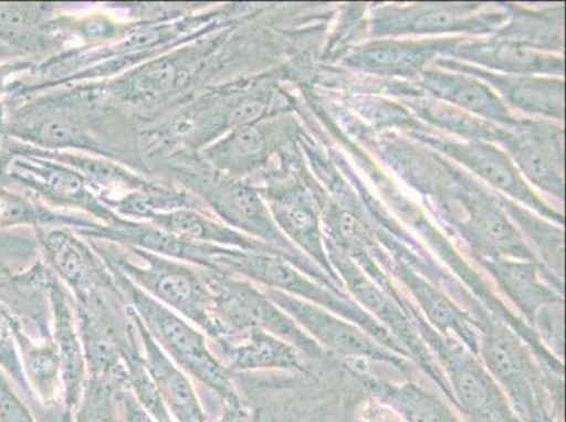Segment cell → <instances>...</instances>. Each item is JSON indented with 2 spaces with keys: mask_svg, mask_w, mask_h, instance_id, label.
<instances>
[{
  "mask_svg": "<svg viewBox=\"0 0 566 422\" xmlns=\"http://www.w3.org/2000/svg\"><path fill=\"white\" fill-rule=\"evenodd\" d=\"M0 136L49 151L109 159L151 179L133 116L103 99L92 84L0 101Z\"/></svg>",
  "mask_w": 566,
  "mask_h": 422,
  "instance_id": "obj_1",
  "label": "cell"
},
{
  "mask_svg": "<svg viewBox=\"0 0 566 422\" xmlns=\"http://www.w3.org/2000/svg\"><path fill=\"white\" fill-rule=\"evenodd\" d=\"M86 240L106 264L115 266L156 300L195 324L216 341L226 337L224 328L213 316L203 267L166 259L136 246Z\"/></svg>",
  "mask_w": 566,
  "mask_h": 422,
  "instance_id": "obj_2",
  "label": "cell"
},
{
  "mask_svg": "<svg viewBox=\"0 0 566 422\" xmlns=\"http://www.w3.org/2000/svg\"><path fill=\"white\" fill-rule=\"evenodd\" d=\"M111 267L118 291L158 347L182 372L218 394L228 405H241L230 370L210 351L206 337L178 313L156 300L115 266Z\"/></svg>",
  "mask_w": 566,
  "mask_h": 422,
  "instance_id": "obj_3",
  "label": "cell"
},
{
  "mask_svg": "<svg viewBox=\"0 0 566 422\" xmlns=\"http://www.w3.org/2000/svg\"><path fill=\"white\" fill-rule=\"evenodd\" d=\"M205 279L212 298L213 316L224 328L226 337L260 329L292 345L297 352L307 357H323L321 345L250 282L209 270H205Z\"/></svg>",
  "mask_w": 566,
  "mask_h": 422,
  "instance_id": "obj_4",
  "label": "cell"
},
{
  "mask_svg": "<svg viewBox=\"0 0 566 422\" xmlns=\"http://www.w3.org/2000/svg\"><path fill=\"white\" fill-rule=\"evenodd\" d=\"M421 339L441 365L450 384L452 403L468 416L471 422H522L509 404L506 395L499 388L495 379L483 367L480 357L457 341L455 338L442 336L437 329L413 318Z\"/></svg>",
  "mask_w": 566,
  "mask_h": 422,
  "instance_id": "obj_5",
  "label": "cell"
},
{
  "mask_svg": "<svg viewBox=\"0 0 566 422\" xmlns=\"http://www.w3.org/2000/svg\"><path fill=\"white\" fill-rule=\"evenodd\" d=\"M212 271L243 276L245 279L266 286V289L302 298V300L357 324L358 327H367L369 324V316L361 307L347 300L346 297L334 295L332 291L323 289L316 283L308 281L280 255L224 249L218 256H214Z\"/></svg>",
  "mask_w": 566,
  "mask_h": 422,
  "instance_id": "obj_6",
  "label": "cell"
},
{
  "mask_svg": "<svg viewBox=\"0 0 566 422\" xmlns=\"http://www.w3.org/2000/svg\"><path fill=\"white\" fill-rule=\"evenodd\" d=\"M480 359L520 421L554 422L545 407L539 370L518 337L507 328L485 329L480 338Z\"/></svg>",
  "mask_w": 566,
  "mask_h": 422,
  "instance_id": "obj_7",
  "label": "cell"
},
{
  "mask_svg": "<svg viewBox=\"0 0 566 422\" xmlns=\"http://www.w3.org/2000/svg\"><path fill=\"white\" fill-rule=\"evenodd\" d=\"M14 189L34 196L49 208L91 215L102 224L123 220L97 199L94 190L75 169L50 159L19 156L10 168Z\"/></svg>",
  "mask_w": 566,
  "mask_h": 422,
  "instance_id": "obj_8",
  "label": "cell"
},
{
  "mask_svg": "<svg viewBox=\"0 0 566 422\" xmlns=\"http://www.w3.org/2000/svg\"><path fill=\"white\" fill-rule=\"evenodd\" d=\"M265 295L300 324L323 349L342 357L374 360L398 369H408V359L384 347L357 324L283 292L266 289Z\"/></svg>",
  "mask_w": 566,
  "mask_h": 422,
  "instance_id": "obj_9",
  "label": "cell"
},
{
  "mask_svg": "<svg viewBox=\"0 0 566 422\" xmlns=\"http://www.w3.org/2000/svg\"><path fill=\"white\" fill-rule=\"evenodd\" d=\"M75 23L56 3H0V43L25 59L41 61L70 49Z\"/></svg>",
  "mask_w": 566,
  "mask_h": 422,
  "instance_id": "obj_10",
  "label": "cell"
},
{
  "mask_svg": "<svg viewBox=\"0 0 566 422\" xmlns=\"http://www.w3.org/2000/svg\"><path fill=\"white\" fill-rule=\"evenodd\" d=\"M293 136V122L268 117L250 126L235 128L218 141L200 149L199 156L210 167L229 177L250 179L266 167L272 156Z\"/></svg>",
  "mask_w": 566,
  "mask_h": 422,
  "instance_id": "obj_11",
  "label": "cell"
},
{
  "mask_svg": "<svg viewBox=\"0 0 566 422\" xmlns=\"http://www.w3.org/2000/svg\"><path fill=\"white\" fill-rule=\"evenodd\" d=\"M41 260L74 293L117 287L111 267L92 249L90 241L69 228L34 229Z\"/></svg>",
  "mask_w": 566,
  "mask_h": 422,
  "instance_id": "obj_12",
  "label": "cell"
},
{
  "mask_svg": "<svg viewBox=\"0 0 566 422\" xmlns=\"http://www.w3.org/2000/svg\"><path fill=\"white\" fill-rule=\"evenodd\" d=\"M74 231L84 239L136 246V249L153 252V254L166 256V259L187 262V264L209 271L213 270L214 256H218L226 249V246L198 243V241L168 233V231L151 223L126 219L113 225L96 223L92 228Z\"/></svg>",
  "mask_w": 566,
  "mask_h": 422,
  "instance_id": "obj_13",
  "label": "cell"
},
{
  "mask_svg": "<svg viewBox=\"0 0 566 422\" xmlns=\"http://www.w3.org/2000/svg\"><path fill=\"white\" fill-rule=\"evenodd\" d=\"M53 272V271H51ZM50 303L53 314L54 344L61 363V380L69 410L78 409L86 386V360L76 324L75 307L63 282L50 277Z\"/></svg>",
  "mask_w": 566,
  "mask_h": 422,
  "instance_id": "obj_14",
  "label": "cell"
},
{
  "mask_svg": "<svg viewBox=\"0 0 566 422\" xmlns=\"http://www.w3.org/2000/svg\"><path fill=\"white\" fill-rule=\"evenodd\" d=\"M128 313H130L134 327L140 337L148 373L151 374L169 414L175 416L177 422H206L202 404H200L197 391L187 373L182 372L158 347L130 307H128Z\"/></svg>",
  "mask_w": 566,
  "mask_h": 422,
  "instance_id": "obj_15",
  "label": "cell"
},
{
  "mask_svg": "<svg viewBox=\"0 0 566 422\" xmlns=\"http://www.w3.org/2000/svg\"><path fill=\"white\" fill-rule=\"evenodd\" d=\"M226 368L230 372L245 370H303L300 352L292 345L271 334L250 329L237 336L218 339Z\"/></svg>",
  "mask_w": 566,
  "mask_h": 422,
  "instance_id": "obj_16",
  "label": "cell"
},
{
  "mask_svg": "<svg viewBox=\"0 0 566 422\" xmlns=\"http://www.w3.org/2000/svg\"><path fill=\"white\" fill-rule=\"evenodd\" d=\"M148 223L157 225V228L166 230L168 233L198 241V243L280 255L275 250H272L271 246L229 228V225L213 218L212 214L203 213V211L199 210L182 209L171 211V213L157 215V218L148 221Z\"/></svg>",
  "mask_w": 566,
  "mask_h": 422,
  "instance_id": "obj_17",
  "label": "cell"
},
{
  "mask_svg": "<svg viewBox=\"0 0 566 422\" xmlns=\"http://www.w3.org/2000/svg\"><path fill=\"white\" fill-rule=\"evenodd\" d=\"M449 154L470 168L472 172L480 175L492 187L537 210L544 209L543 204L535 199L532 190L523 182L518 169L514 167L506 154L499 151L497 148L482 141H470L451 144Z\"/></svg>",
  "mask_w": 566,
  "mask_h": 422,
  "instance_id": "obj_18",
  "label": "cell"
},
{
  "mask_svg": "<svg viewBox=\"0 0 566 422\" xmlns=\"http://www.w3.org/2000/svg\"><path fill=\"white\" fill-rule=\"evenodd\" d=\"M101 221L82 213L49 208L34 196L0 189V230L69 228L87 229Z\"/></svg>",
  "mask_w": 566,
  "mask_h": 422,
  "instance_id": "obj_19",
  "label": "cell"
},
{
  "mask_svg": "<svg viewBox=\"0 0 566 422\" xmlns=\"http://www.w3.org/2000/svg\"><path fill=\"white\" fill-rule=\"evenodd\" d=\"M375 398L398 413L405 422H462L444 401L415 383L394 384L361 376Z\"/></svg>",
  "mask_w": 566,
  "mask_h": 422,
  "instance_id": "obj_20",
  "label": "cell"
},
{
  "mask_svg": "<svg viewBox=\"0 0 566 422\" xmlns=\"http://www.w3.org/2000/svg\"><path fill=\"white\" fill-rule=\"evenodd\" d=\"M488 271L520 312L534 321L544 306L558 302L554 293L538 279L537 267L530 262H514L502 259L485 261Z\"/></svg>",
  "mask_w": 566,
  "mask_h": 422,
  "instance_id": "obj_21",
  "label": "cell"
},
{
  "mask_svg": "<svg viewBox=\"0 0 566 422\" xmlns=\"http://www.w3.org/2000/svg\"><path fill=\"white\" fill-rule=\"evenodd\" d=\"M426 85L441 99L449 101L452 105L475 113L488 120H511L502 101L486 85L470 76L429 72L426 75Z\"/></svg>",
  "mask_w": 566,
  "mask_h": 422,
  "instance_id": "obj_22",
  "label": "cell"
},
{
  "mask_svg": "<svg viewBox=\"0 0 566 422\" xmlns=\"http://www.w3.org/2000/svg\"><path fill=\"white\" fill-rule=\"evenodd\" d=\"M9 317L14 337H17L24 374L28 378L30 389H32L35 399L48 405L54 404L56 394L63 386L60 357L55 344L53 341L48 345L33 342V339L28 336L19 321L14 320L10 314Z\"/></svg>",
  "mask_w": 566,
  "mask_h": 422,
  "instance_id": "obj_23",
  "label": "cell"
},
{
  "mask_svg": "<svg viewBox=\"0 0 566 422\" xmlns=\"http://www.w3.org/2000/svg\"><path fill=\"white\" fill-rule=\"evenodd\" d=\"M473 233L486 251L495 252L497 256L517 261L533 260L532 252L520 240L516 230L491 204L480 203L473 209Z\"/></svg>",
  "mask_w": 566,
  "mask_h": 422,
  "instance_id": "obj_24",
  "label": "cell"
},
{
  "mask_svg": "<svg viewBox=\"0 0 566 422\" xmlns=\"http://www.w3.org/2000/svg\"><path fill=\"white\" fill-rule=\"evenodd\" d=\"M495 86L501 87L518 109L545 116H563L564 86L560 82L499 78Z\"/></svg>",
  "mask_w": 566,
  "mask_h": 422,
  "instance_id": "obj_25",
  "label": "cell"
},
{
  "mask_svg": "<svg viewBox=\"0 0 566 422\" xmlns=\"http://www.w3.org/2000/svg\"><path fill=\"white\" fill-rule=\"evenodd\" d=\"M470 22L471 17L467 9L431 7L386 18L380 25L382 28L380 32L385 34L441 33L468 28Z\"/></svg>",
  "mask_w": 566,
  "mask_h": 422,
  "instance_id": "obj_26",
  "label": "cell"
},
{
  "mask_svg": "<svg viewBox=\"0 0 566 422\" xmlns=\"http://www.w3.org/2000/svg\"><path fill=\"white\" fill-rule=\"evenodd\" d=\"M434 50L429 45L399 43V41H375L365 45L353 56L354 64L374 71H399L419 65Z\"/></svg>",
  "mask_w": 566,
  "mask_h": 422,
  "instance_id": "obj_27",
  "label": "cell"
},
{
  "mask_svg": "<svg viewBox=\"0 0 566 422\" xmlns=\"http://www.w3.org/2000/svg\"><path fill=\"white\" fill-rule=\"evenodd\" d=\"M136 338L127 345L123 360H125L126 383L133 391L134 398L156 422H174L171 414L158 393L156 383L148 373L144 355L138 351Z\"/></svg>",
  "mask_w": 566,
  "mask_h": 422,
  "instance_id": "obj_28",
  "label": "cell"
},
{
  "mask_svg": "<svg viewBox=\"0 0 566 422\" xmlns=\"http://www.w3.org/2000/svg\"><path fill=\"white\" fill-rule=\"evenodd\" d=\"M509 148L514 159L524 173L539 188L548 192L563 196V178L551 161L548 152H545L538 141L533 138H513Z\"/></svg>",
  "mask_w": 566,
  "mask_h": 422,
  "instance_id": "obj_29",
  "label": "cell"
},
{
  "mask_svg": "<svg viewBox=\"0 0 566 422\" xmlns=\"http://www.w3.org/2000/svg\"><path fill=\"white\" fill-rule=\"evenodd\" d=\"M41 260L34 229L0 230V279L22 274Z\"/></svg>",
  "mask_w": 566,
  "mask_h": 422,
  "instance_id": "obj_30",
  "label": "cell"
},
{
  "mask_svg": "<svg viewBox=\"0 0 566 422\" xmlns=\"http://www.w3.org/2000/svg\"><path fill=\"white\" fill-rule=\"evenodd\" d=\"M75 422H117V403L111 379L92 376L85 386Z\"/></svg>",
  "mask_w": 566,
  "mask_h": 422,
  "instance_id": "obj_31",
  "label": "cell"
},
{
  "mask_svg": "<svg viewBox=\"0 0 566 422\" xmlns=\"http://www.w3.org/2000/svg\"><path fill=\"white\" fill-rule=\"evenodd\" d=\"M0 369L22 391L25 399L33 403L35 395L30 389L28 378L24 374L22 357H20L12 323H10L9 314L2 306H0Z\"/></svg>",
  "mask_w": 566,
  "mask_h": 422,
  "instance_id": "obj_32",
  "label": "cell"
},
{
  "mask_svg": "<svg viewBox=\"0 0 566 422\" xmlns=\"http://www.w3.org/2000/svg\"><path fill=\"white\" fill-rule=\"evenodd\" d=\"M0 422H38L14 390L12 380L0 369Z\"/></svg>",
  "mask_w": 566,
  "mask_h": 422,
  "instance_id": "obj_33",
  "label": "cell"
},
{
  "mask_svg": "<svg viewBox=\"0 0 566 422\" xmlns=\"http://www.w3.org/2000/svg\"><path fill=\"white\" fill-rule=\"evenodd\" d=\"M38 60L20 59L0 63V101L12 94L14 85L34 70Z\"/></svg>",
  "mask_w": 566,
  "mask_h": 422,
  "instance_id": "obj_34",
  "label": "cell"
},
{
  "mask_svg": "<svg viewBox=\"0 0 566 422\" xmlns=\"http://www.w3.org/2000/svg\"><path fill=\"white\" fill-rule=\"evenodd\" d=\"M117 422H156L153 416L143 409L130 389L122 390L116 395Z\"/></svg>",
  "mask_w": 566,
  "mask_h": 422,
  "instance_id": "obj_35",
  "label": "cell"
},
{
  "mask_svg": "<svg viewBox=\"0 0 566 422\" xmlns=\"http://www.w3.org/2000/svg\"><path fill=\"white\" fill-rule=\"evenodd\" d=\"M14 159L17 156L10 151L4 137L0 136V189H14L13 180L10 178V168Z\"/></svg>",
  "mask_w": 566,
  "mask_h": 422,
  "instance_id": "obj_36",
  "label": "cell"
},
{
  "mask_svg": "<svg viewBox=\"0 0 566 422\" xmlns=\"http://www.w3.org/2000/svg\"><path fill=\"white\" fill-rule=\"evenodd\" d=\"M216 422H252L241 405H228V410Z\"/></svg>",
  "mask_w": 566,
  "mask_h": 422,
  "instance_id": "obj_37",
  "label": "cell"
},
{
  "mask_svg": "<svg viewBox=\"0 0 566 422\" xmlns=\"http://www.w3.org/2000/svg\"><path fill=\"white\" fill-rule=\"evenodd\" d=\"M20 59H25V56L18 53V51L9 49V48H7V45H3L2 43H0V63H4V61H12V60H20Z\"/></svg>",
  "mask_w": 566,
  "mask_h": 422,
  "instance_id": "obj_38",
  "label": "cell"
}]
</instances>
